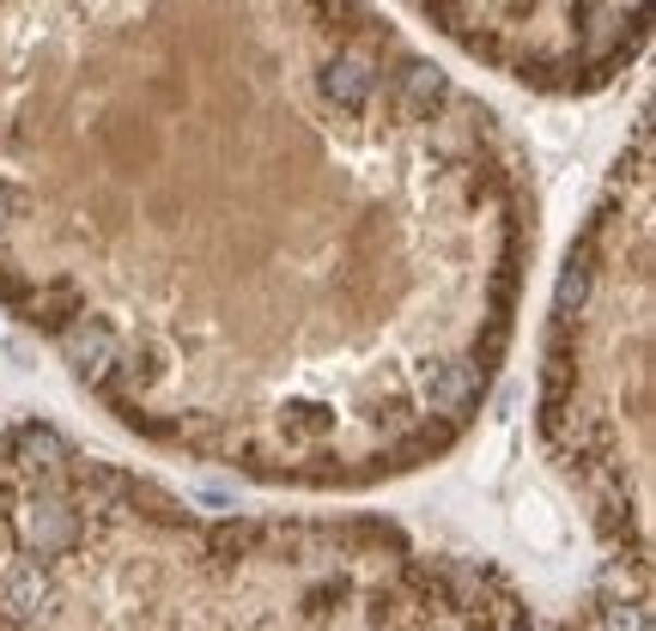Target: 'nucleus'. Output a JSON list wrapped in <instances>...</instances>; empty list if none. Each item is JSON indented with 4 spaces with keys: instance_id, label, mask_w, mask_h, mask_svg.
Masks as SVG:
<instances>
[{
    "instance_id": "obj_1",
    "label": "nucleus",
    "mask_w": 656,
    "mask_h": 631,
    "mask_svg": "<svg viewBox=\"0 0 656 631\" xmlns=\"http://www.w3.org/2000/svg\"><path fill=\"white\" fill-rule=\"evenodd\" d=\"M0 0V304L129 432L262 486L359 492L474 425L535 250L493 110L372 7Z\"/></svg>"
},
{
    "instance_id": "obj_2",
    "label": "nucleus",
    "mask_w": 656,
    "mask_h": 631,
    "mask_svg": "<svg viewBox=\"0 0 656 631\" xmlns=\"http://www.w3.org/2000/svg\"><path fill=\"white\" fill-rule=\"evenodd\" d=\"M377 517H207L49 420L0 432V631H335Z\"/></svg>"
},
{
    "instance_id": "obj_3",
    "label": "nucleus",
    "mask_w": 656,
    "mask_h": 631,
    "mask_svg": "<svg viewBox=\"0 0 656 631\" xmlns=\"http://www.w3.org/2000/svg\"><path fill=\"white\" fill-rule=\"evenodd\" d=\"M542 444L584 498L608 590L651 595V116H639L632 153H620L559 274Z\"/></svg>"
},
{
    "instance_id": "obj_4",
    "label": "nucleus",
    "mask_w": 656,
    "mask_h": 631,
    "mask_svg": "<svg viewBox=\"0 0 656 631\" xmlns=\"http://www.w3.org/2000/svg\"><path fill=\"white\" fill-rule=\"evenodd\" d=\"M335 631H651V595H620L602 583L590 607H578L571 619H547L499 571L426 553L384 522Z\"/></svg>"
},
{
    "instance_id": "obj_5",
    "label": "nucleus",
    "mask_w": 656,
    "mask_h": 631,
    "mask_svg": "<svg viewBox=\"0 0 656 631\" xmlns=\"http://www.w3.org/2000/svg\"><path fill=\"white\" fill-rule=\"evenodd\" d=\"M474 61L542 92L608 85L644 49L651 0H408Z\"/></svg>"
}]
</instances>
